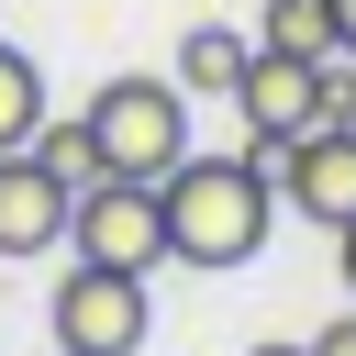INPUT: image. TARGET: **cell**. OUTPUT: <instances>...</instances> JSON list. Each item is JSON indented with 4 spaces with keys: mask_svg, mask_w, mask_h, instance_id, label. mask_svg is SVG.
Segmentation results:
<instances>
[{
    "mask_svg": "<svg viewBox=\"0 0 356 356\" xmlns=\"http://www.w3.org/2000/svg\"><path fill=\"white\" fill-rule=\"evenodd\" d=\"M156 211H167L178 267H245L278 222V178H267V156H178L156 178Z\"/></svg>",
    "mask_w": 356,
    "mask_h": 356,
    "instance_id": "obj_1",
    "label": "cell"
},
{
    "mask_svg": "<svg viewBox=\"0 0 356 356\" xmlns=\"http://www.w3.org/2000/svg\"><path fill=\"white\" fill-rule=\"evenodd\" d=\"M89 134H100V178H167L189 156V89L178 78H111L89 100Z\"/></svg>",
    "mask_w": 356,
    "mask_h": 356,
    "instance_id": "obj_2",
    "label": "cell"
},
{
    "mask_svg": "<svg viewBox=\"0 0 356 356\" xmlns=\"http://www.w3.org/2000/svg\"><path fill=\"white\" fill-rule=\"evenodd\" d=\"M67 256L89 267H167V211H156V178H89L67 200Z\"/></svg>",
    "mask_w": 356,
    "mask_h": 356,
    "instance_id": "obj_3",
    "label": "cell"
},
{
    "mask_svg": "<svg viewBox=\"0 0 356 356\" xmlns=\"http://www.w3.org/2000/svg\"><path fill=\"white\" fill-rule=\"evenodd\" d=\"M145 323H156V300H145L134 267H89V256H78V267L56 278V345H67V356H134Z\"/></svg>",
    "mask_w": 356,
    "mask_h": 356,
    "instance_id": "obj_4",
    "label": "cell"
},
{
    "mask_svg": "<svg viewBox=\"0 0 356 356\" xmlns=\"http://www.w3.org/2000/svg\"><path fill=\"white\" fill-rule=\"evenodd\" d=\"M267 178H278V200H289L300 222L345 234V222H356V122H300V134L267 156Z\"/></svg>",
    "mask_w": 356,
    "mask_h": 356,
    "instance_id": "obj_5",
    "label": "cell"
},
{
    "mask_svg": "<svg viewBox=\"0 0 356 356\" xmlns=\"http://www.w3.org/2000/svg\"><path fill=\"white\" fill-rule=\"evenodd\" d=\"M234 111H245L256 156H278L300 122H323V56H278V44H256L245 78H234Z\"/></svg>",
    "mask_w": 356,
    "mask_h": 356,
    "instance_id": "obj_6",
    "label": "cell"
},
{
    "mask_svg": "<svg viewBox=\"0 0 356 356\" xmlns=\"http://www.w3.org/2000/svg\"><path fill=\"white\" fill-rule=\"evenodd\" d=\"M67 178L33 156V145H0V256H56L67 245Z\"/></svg>",
    "mask_w": 356,
    "mask_h": 356,
    "instance_id": "obj_7",
    "label": "cell"
},
{
    "mask_svg": "<svg viewBox=\"0 0 356 356\" xmlns=\"http://www.w3.org/2000/svg\"><path fill=\"white\" fill-rule=\"evenodd\" d=\"M245 56H256V33H234V22H189V33H178V67H167V78H178L189 100H234Z\"/></svg>",
    "mask_w": 356,
    "mask_h": 356,
    "instance_id": "obj_8",
    "label": "cell"
},
{
    "mask_svg": "<svg viewBox=\"0 0 356 356\" xmlns=\"http://www.w3.org/2000/svg\"><path fill=\"white\" fill-rule=\"evenodd\" d=\"M22 145H33V156L67 178V189H89V178H100V134H89V111H44Z\"/></svg>",
    "mask_w": 356,
    "mask_h": 356,
    "instance_id": "obj_9",
    "label": "cell"
},
{
    "mask_svg": "<svg viewBox=\"0 0 356 356\" xmlns=\"http://www.w3.org/2000/svg\"><path fill=\"white\" fill-rule=\"evenodd\" d=\"M256 44H278V56H334V0H267V11H256Z\"/></svg>",
    "mask_w": 356,
    "mask_h": 356,
    "instance_id": "obj_10",
    "label": "cell"
},
{
    "mask_svg": "<svg viewBox=\"0 0 356 356\" xmlns=\"http://www.w3.org/2000/svg\"><path fill=\"white\" fill-rule=\"evenodd\" d=\"M33 122H44V78H33L22 44H0V145H22Z\"/></svg>",
    "mask_w": 356,
    "mask_h": 356,
    "instance_id": "obj_11",
    "label": "cell"
},
{
    "mask_svg": "<svg viewBox=\"0 0 356 356\" xmlns=\"http://www.w3.org/2000/svg\"><path fill=\"white\" fill-rule=\"evenodd\" d=\"M312 356H356V312H334V323L312 334Z\"/></svg>",
    "mask_w": 356,
    "mask_h": 356,
    "instance_id": "obj_12",
    "label": "cell"
},
{
    "mask_svg": "<svg viewBox=\"0 0 356 356\" xmlns=\"http://www.w3.org/2000/svg\"><path fill=\"white\" fill-rule=\"evenodd\" d=\"M334 44H345V56H356V0H334Z\"/></svg>",
    "mask_w": 356,
    "mask_h": 356,
    "instance_id": "obj_13",
    "label": "cell"
},
{
    "mask_svg": "<svg viewBox=\"0 0 356 356\" xmlns=\"http://www.w3.org/2000/svg\"><path fill=\"white\" fill-rule=\"evenodd\" d=\"M245 356H312V345H289V334H267V345H245Z\"/></svg>",
    "mask_w": 356,
    "mask_h": 356,
    "instance_id": "obj_14",
    "label": "cell"
},
{
    "mask_svg": "<svg viewBox=\"0 0 356 356\" xmlns=\"http://www.w3.org/2000/svg\"><path fill=\"white\" fill-rule=\"evenodd\" d=\"M334 256H345V289H356V222H345V234H334Z\"/></svg>",
    "mask_w": 356,
    "mask_h": 356,
    "instance_id": "obj_15",
    "label": "cell"
},
{
    "mask_svg": "<svg viewBox=\"0 0 356 356\" xmlns=\"http://www.w3.org/2000/svg\"><path fill=\"white\" fill-rule=\"evenodd\" d=\"M56 356H67V345H56Z\"/></svg>",
    "mask_w": 356,
    "mask_h": 356,
    "instance_id": "obj_16",
    "label": "cell"
}]
</instances>
